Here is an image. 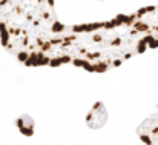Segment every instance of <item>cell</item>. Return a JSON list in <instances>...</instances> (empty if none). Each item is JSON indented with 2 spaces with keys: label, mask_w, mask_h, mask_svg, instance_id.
Listing matches in <instances>:
<instances>
[{
  "label": "cell",
  "mask_w": 158,
  "mask_h": 145,
  "mask_svg": "<svg viewBox=\"0 0 158 145\" xmlns=\"http://www.w3.org/2000/svg\"><path fill=\"white\" fill-rule=\"evenodd\" d=\"M66 26L57 19L54 2H0V43L26 66L51 65Z\"/></svg>",
  "instance_id": "6da1fadb"
},
{
  "label": "cell",
  "mask_w": 158,
  "mask_h": 145,
  "mask_svg": "<svg viewBox=\"0 0 158 145\" xmlns=\"http://www.w3.org/2000/svg\"><path fill=\"white\" fill-rule=\"evenodd\" d=\"M138 138L146 145H158V111L148 117L137 130Z\"/></svg>",
  "instance_id": "7a4b0ae2"
},
{
  "label": "cell",
  "mask_w": 158,
  "mask_h": 145,
  "mask_svg": "<svg viewBox=\"0 0 158 145\" xmlns=\"http://www.w3.org/2000/svg\"><path fill=\"white\" fill-rule=\"evenodd\" d=\"M107 120V113H106L105 105L102 102H97L91 111L88 113L86 116V124L91 127V128H102Z\"/></svg>",
  "instance_id": "3957f363"
},
{
  "label": "cell",
  "mask_w": 158,
  "mask_h": 145,
  "mask_svg": "<svg viewBox=\"0 0 158 145\" xmlns=\"http://www.w3.org/2000/svg\"><path fill=\"white\" fill-rule=\"evenodd\" d=\"M15 125L19 128V131L25 136H32L34 133V120L31 119V116L28 114H22L17 120H15Z\"/></svg>",
  "instance_id": "277c9868"
}]
</instances>
